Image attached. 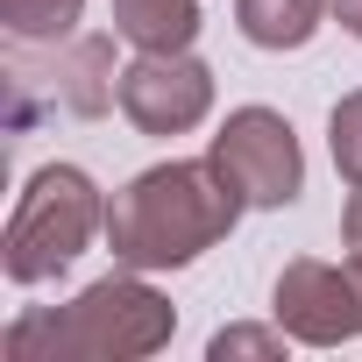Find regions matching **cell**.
Returning <instances> with one entry per match:
<instances>
[{
	"label": "cell",
	"instance_id": "6da1fadb",
	"mask_svg": "<svg viewBox=\"0 0 362 362\" xmlns=\"http://www.w3.org/2000/svg\"><path fill=\"white\" fill-rule=\"evenodd\" d=\"M242 221V192H228V177L199 163H156L114 192L107 206V249L121 270H185L214 242H228Z\"/></svg>",
	"mask_w": 362,
	"mask_h": 362
},
{
	"label": "cell",
	"instance_id": "7a4b0ae2",
	"mask_svg": "<svg viewBox=\"0 0 362 362\" xmlns=\"http://www.w3.org/2000/svg\"><path fill=\"white\" fill-rule=\"evenodd\" d=\"M170 334L177 313L163 291H149L142 277H100L57 313H22L0 348L8 362H142L170 348Z\"/></svg>",
	"mask_w": 362,
	"mask_h": 362
},
{
	"label": "cell",
	"instance_id": "3957f363",
	"mask_svg": "<svg viewBox=\"0 0 362 362\" xmlns=\"http://www.w3.org/2000/svg\"><path fill=\"white\" fill-rule=\"evenodd\" d=\"M107 228V206H100V185L78 170V163H43L29 177V192L8 221V242H0V270L8 284H43L57 277L71 256H86V242Z\"/></svg>",
	"mask_w": 362,
	"mask_h": 362
},
{
	"label": "cell",
	"instance_id": "277c9868",
	"mask_svg": "<svg viewBox=\"0 0 362 362\" xmlns=\"http://www.w3.org/2000/svg\"><path fill=\"white\" fill-rule=\"evenodd\" d=\"M206 163L228 177V192H242V206H291L305 192V156L277 107H235L206 142Z\"/></svg>",
	"mask_w": 362,
	"mask_h": 362
},
{
	"label": "cell",
	"instance_id": "5b68a950",
	"mask_svg": "<svg viewBox=\"0 0 362 362\" xmlns=\"http://www.w3.org/2000/svg\"><path fill=\"white\" fill-rule=\"evenodd\" d=\"M121 114L142 135H192L214 114V71L192 50H142L128 71H114Z\"/></svg>",
	"mask_w": 362,
	"mask_h": 362
},
{
	"label": "cell",
	"instance_id": "8992f818",
	"mask_svg": "<svg viewBox=\"0 0 362 362\" xmlns=\"http://www.w3.org/2000/svg\"><path fill=\"white\" fill-rule=\"evenodd\" d=\"M277 327L298 341V348H341L362 334V291H355V270L341 263H284L277 277V298H270Z\"/></svg>",
	"mask_w": 362,
	"mask_h": 362
},
{
	"label": "cell",
	"instance_id": "52a82bcc",
	"mask_svg": "<svg viewBox=\"0 0 362 362\" xmlns=\"http://www.w3.org/2000/svg\"><path fill=\"white\" fill-rule=\"evenodd\" d=\"M114 29L135 50H192L199 0H114Z\"/></svg>",
	"mask_w": 362,
	"mask_h": 362
},
{
	"label": "cell",
	"instance_id": "ba28073f",
	"mask_svg": "<svg viewBox=\"0 0 362 362\" xmlns=\"http://www.w3.org/2000/svg\"><path fill=\"white\" fill-rule=\"evenodd\" d=\"M327 0H235V22L256 50H305Z\"/></svg>",
	"mask_w": 362,
	"mask_h": 362
},
{
	"label": "cell",
	"instance_id": "9c48e42d",
	"mask_svg": "<svg viewBox=\"0 0 362 362\" xmlns=\"http://www.w3.org/2000/svg\"><path fill=\"white\" fill-rule=\"evenodd\" d=\"M107 64H114V50L100 36H86L71 57H57V100L71 114H100L107 100H121V86H107Z\"/></svg>",
	"mask_w": 362,
	"mask_h": 362
},
{
	"label": "cell",
	"instance_id": "30bf717a",
	"mask_svg": "<svg viewBox=\"0 0 362 362\" xmlns=\"http://www.w3.org/2000/svg\"><path fill=\"white\" fill-rule=\"evenodd\" d=\"M86 15V0H0V22L15 43H64Z\"/></svg>",
	"mask_w": 362,
	"mask_h": 362
},
{
	"label": "cell",
	"instance_id": "8fae6325",
	"mask_svg": "<svg viewBox=\"0 0 362 362\" xmlns=\"http://www.w3.org/2000/svg\"><path fill=\"white\" fill-rule=\"evenodd\" d=\"M327 142H334V170L348 185H362V93H348L327 121Z\"/></svg>",
	"mask_w": 362,
	"mask_h": 362
},
{
	"label": "cell",
	"instance_id": "7c38bea8",
	"mask_svg": "<svg viewBox=\"0 0 362 362\" xmlns=\"http://www.w3.org/2000/svg\"><path fill=\"white\" fill-rule=\"evenodd\" d=\"M284 327H221L214 341H206V355L214 362H242V355H256V362H277L284 355Z\"/></svg>",
	"mask_w": 362,
	"mask_h": 362
},
{
	"label": "cell",
	"instance_id": "4fadbf2b",
	"mask_svg": "<svg viewBox=\"0 0 362 362\" xmlns=\"http://www.w3.org/2000/svg\"><path fill=\"white\" fill-rule=\"evenodd\" d=\"M341 242L362 256V185H355V199H348V214H341Z\"/></svg>",
	"mask_w": 362,
	"mask_h": 362
},
{
	"label": "cell",
	"instance_id": "5bb4252c",
	"mask_svg": "<svg viewBox=\"0 0 362 362\" xmlns=\"http://www.w3.org/2000/svg\"><path fill=\"white\" fill-rule=\"evenodd\" d=\"M327 8H334V22H341L348 36H362V0H327Z\"/></svg>",
	"mask_w": 362,
	"mask_h": 362
},
{
	"label": "cell",
	"instance_id": "9a60e30c",
	"mask_svg": "<svg viewBox=\"0 0 362 362\" xmlns=\"http://www.w3.org/2000/svg\"><path fill=\"white\" fill-rule=\"evenodd\" d=\"M348 270H355V291H362V256H355V263H348Z\"/></svg>",
	"mask_w": 362,
	"mask_h": 362
}]
</instances>
